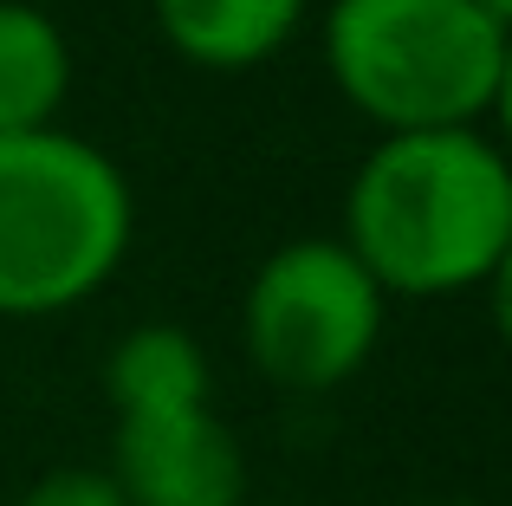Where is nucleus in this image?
Listing matches in <instances>:
<instances>
[{"label":"nucleus","instance_id":"1","mask_svg":"<svg viewBox=\"0 0 512 506\" xmlns=\"http://www.w3.org/2000/svg\"><path fill=\"white\" fill-rule=\"evenodd\" d=\"M383 299H454L506 273L512 169L487 130L376 137L350 169L344 234Z\"/></svg>","mask_w":512,"mask_h":506},{"label":"nucleus","instance_id":"2","mask_svg":"<svg viewBox=\"0 0 512 506\" xmlns=\"http://www.w3.org/2000/svg\"><path fill=\"white\" fill-rule=\"evenodd\" d=\"M512 20L480 0H331L325 72L376 137L480 130L506 91Z\"/></svg>","mask_w":512,"mask_h":506},{"label":"nucleus","instance_id":"3","mask_svg":"<svg viewBox=\"0 0 512 506\" xmlns=\"http://www.w3.org/2000/svg\"><path fill=\"white\" fill-rule=\"evenodd\" d=\"M137 195L111 150L52 124L0 137V318L85 305L124 266Z\"/></svg>","mask_w":512,"mask_h":506},{"label":"nucleus","instance_id":"4","mask_svg":"<svg viewBox=\"0 0 512 506\" xmlns=\"http://www.w3.org/2000/svg\"><path fill=\"white\" fill-rule=\"evenodd\" d=\"M383 286L357 266L338 234L273 247L240 299V344L273 390L325 396L370 364L383 338Z\"/></svg>","mask_w":512,"mask_h":506},{"label":"nucleus","instance_id":"5","mask_svg":"<svg viewBox=\"0 0 512 506\" xmlns=\"http://www.w3.org/2000/svg\"><path fill=\"white\" fill-rule=\"evenodd\" d=\"M104 474L130 506H247V448L214 403L117 416Z\"/></svg>","mask_w":512,"mask_h":506},{"label":"nucleus","instance_id":"6","mask_svg":"<svg viewBox=\"0 0 512 506\" xmlns=\"http://www.w3.org/2000/svg\"><path fill=\"white\" fill-rule=\"evenodd\" d=\"M312 0H150L156 33L201 72H253L292 46Z\"/></svg>","mask_w":512,"mask_h":506},{"label":"nucleus","instance_id":"7","mask_svg":"<svg viewBox=\"0 0 512 506\" xmlns=\"http://www.w3.org/2000/svg\"><path fill=\"white\" fill-rule=\"evenodd\" d=\"M72 91V46L33 0H0V137L52 130Z\"/></svg>","mask_w":512,"mask_h":506},{"label":"nucleus","instance_id":"8","mask_svg":"<svg viewBox=\"0 0 512 506\" xmlns=\"http://www.w3.org/2000/svg\"><path fill=\"white\" fill-rule=\"evenodd\" d=\"M104 396H111V416L175 409V403H214V370H208L201 344L188 338L182 325H137L111 344Z\"/></svg>","mask_w":512,"mask_h":506},{"label":"nucleus","instance_id":"9","mask_svg":"<svg viewBox=\"0 0 512 506\" xmlns=\"http://www.w3.org/2000/svg\"><path fill=\"white\" fill-rule=\"evenodd\" d=\"M20 506H130L104 468H52L20 494Z\"/></svg>","mask_w":512,"mask_h":506},{"label":"nucleus","instance_id":"10","mask_svg":"<svg viewBox=\"0 0 512 506\" xmlns=\"http://www.w3.org/2000/svg\"><path fill=\"white\" fill-rule=\"evenodd\" d=\"M480 7H493V13H506V20H512V0H480Z\"/></svg>","mask_w":512,"mask_h":506},{"label":"nucleus","instance_id":"11","mask_svg":"<svg viewBox=\"0 0 512 506\" xmlns=\"http://www.w3.org/2000/svg\"><path fill=\"white\" fill-rule=\"evenodd\" d=\"M435 506H474V500H435Z\"/></svg>","mask_w":512,"mask_h":506},{"label":"nucleus","instance_id":"12","mask_svg":"<svg viewBox=\"0 0 512 506\" xmlns=\"http://www.w3.org/2000/svg\"><path fill=\"white\" fill-rule=\"evenodd\" d=\"M247 506H253V500H247Z\"/></svg>","mask_w":512,"mask_h":506}]
</instances>
